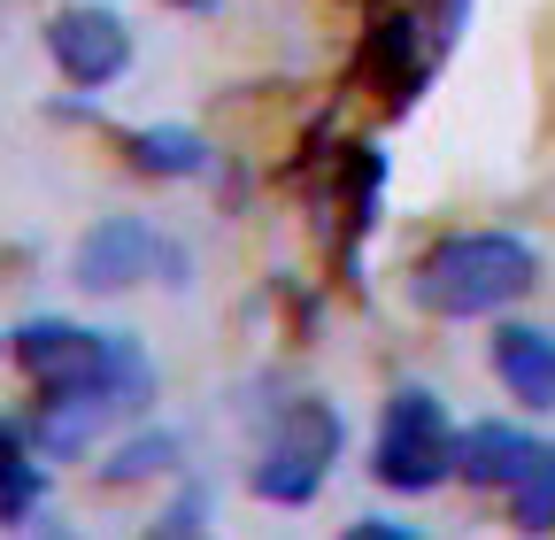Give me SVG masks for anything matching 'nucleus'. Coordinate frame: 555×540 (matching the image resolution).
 Wrapping results in <instances>:
<instances>
[{"mask_svg":"<svg viewBox=\"0 0 555 540\" xmlns=\"http://www.w3.org/2000/svg\"><path fill=\"white\" fill-rule=\"evenodd\" d=\"M540 286V255L517 232H455L416 262V301L433 317H494Z\"/></svg>","mask_w":555,"mask_h":540,"instance_id":"f257e3e1","label":"nucleus"},{"mask_svg":"<svg viewBox=\"0 0 555 540\" xmlns=\"http://www.w3.org/2000/svg\"><path fill=\"white\" fill-rule=\"evenodd\" d=\"M16 363L47 394H108L124 410L147 401V363H139V348L124 332H86V324H62V317H31L16 332Z\"/></svg>","mask_w":555,"mask_h":540,"instance_id":"f03ea898","label":"nucleus"},{"mask_svg":"<svg viewBox=\"0 0 555 540\" xmlns=\"http://www.w3.org/2000/svg\"><path fill=\"white\" fill-rule=\"evenodd\" d=\"M378 487L393 494H433L440 479H455V425L425 386H401L378 417V448H371Z\"/></svg>","mask_w":555,"mask_h":540,"instance_id":"7ed1b4c3","label":"nucleus"},{"mask_svg":"<svg viewBox=\"0 0 555 540\" xmlns=\"http://www.w3.org/2000/svg\"><path fill=\"white\" fill-rule=\"evenodd\" d=\"M332 463H339V410L317 394L286 401L255 455V494L262 502H309L324 479H332Z\"/></svg>","mask_w":555,"mask_h":540,"instance_id":"20e7f679","label":"nucleus"},{"mask_svg":"<svg viewBox=\"0 0 555 540\" xmlns=\"http://www.w3.org/2000/svg\"><path fill=\"white\" fill-rule=\"evenodd\" d=\"M147 279H185V255L178 240H163L155 224L139 217H108L78 240V286L86 294H124V286H147Z\"/></svg>","mask_w":555,"mask_h":540,"instance_id":"39448f33","label":"nucleus"},{"mask_svg":"<svg viewBox=\"0 0 555 540\" xmlns=\"http://www.w3.org/2000/svg\"><path fill=\"white\" fill-rule=\"evenodd\" d=\"M47 54L69 86H116L131 70V24L108 9V0H69V9L47 16Z\"/></svg>","mask_w":555,"mask_h":540,"instance_id":"423d86ee","label":"nucleus"},{"mask_svg":"<svg viewBox=\"0 0 555 540\" xmlns=\"http://www.w3.org/2000/svg\"><path fill=\"white\" fill-rule=\"evenodd\" d=\"M532 463H540V440L517 433V425H470L455 440V471H463L470 487H486V494H509Z\"/></svg>","mask_w":555,"mask_h":540,"instance_id":"0eeeda50","label":"nucleus"},{"mask_svg":"<svg viewBox=\"0 0 555 540\" xmlns=\"http://www.w3.org/2000/svg\"><path fill=\"white\" fill-rule=\"evenodd\" d=\"M494 371L525 410H555V340L540 324H502L494 332Z\"/></svg>","mask_w":555,"mask_h":540,"instance_id":"6e6552de","label":"nucleus"},{"mask_svg":"<svg viewBox=\"0 0 555 540\" xmlns=\"http://www.w3.org/2000/svg\"><path fill=\"white\" fill-rule=\"evenodd\" d=\"M39 494H47V463L31 455L24 425H9V417H0V525H24Z\"/></svg>","mask_w":555,"mask_h":540,"instance_id":"1a4fd4ad","label":"nucleus"},{"mask_svg":"<svg viewBox=\"0 0 555 540\" xmlns=\"http://www.w3.org/2000/svg\"><path fill=\"white\" fill-rule=\"evenodd\" d=\"M131 163L147 170V178H193V170H208V147L193 140V131H170V124H147V131H131Z\"/></svg>","mask_w":555,"mask_h":540,"instance_id":"9d476101","label":"nucleus"},{"mask_svg":"<svg viewBox=\"0 0 555 540\" xmlns=\"http://www.w3.org/2000/svg\"><path fill=\"white\" fill-rule=\"evenodd\" d=\"M509 510H517V532H555V448H540V463L509 487Z\"/></svg>","mask_w":555,"mask_h":540,"instance_id":"9b49d317","label":"nucleus"},{"mask_svg":"<svg viewBox=\"0 0 555 540\" xmlns=\"http://www.w3.org/2000/svg\"><path fill=\"white\" fill-rule=\"evenodd\" d=\"M163 455H170V440H139V448L108 455V471H101V479H116V487H124V479H147V471H155Z\"/></svg>","mask_w":555,"mask_h":540,"instance_id":"f8f14e48","label":"nucleus"},{"mask_svg":"<svg viewBox=\"0 0 555 540\" xmlns=\"http://www.w3.org/2000/svg\"><path fill=\"white\" fill-rule=\"evenodd\" d=\"M347 540H416L409 525H386V517H363V525H347Z\"/></svg>","mask_w":555,"mask_h":540,"instance_id":"ddd939ff","label":"nucleus"},{"mask_svg":"<svg viewBox=\"0 0 555 540\" xmlns=\"http://www.w3.org/2000/svg\"><path fill=\"white\" fill-rule=\"evenodd\" d=\"M170 9H217V0H170Z\"/></svg>","mask_w":555,"mask_h":540,"instance_id":"4468645a","label":"nucleus"}]
</instances>
